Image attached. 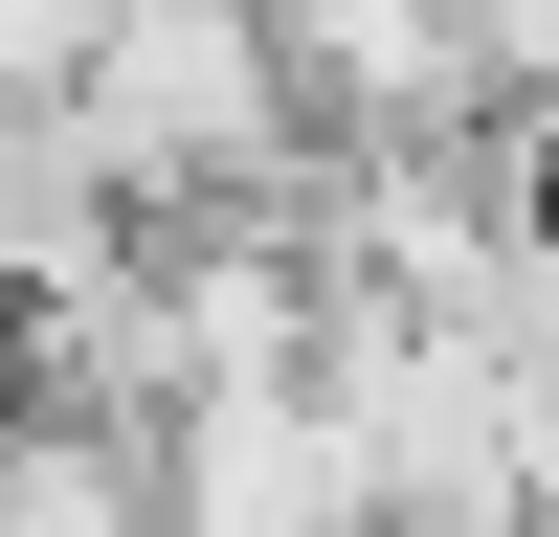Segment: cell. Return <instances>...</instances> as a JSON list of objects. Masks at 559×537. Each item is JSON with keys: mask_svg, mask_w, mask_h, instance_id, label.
<instances>
[{"mask_svg": "<svg viewBox=\"0 0 559 537\" xmlns=\"http://www.w3.org/2000/svg\"><path fill=\"white\" fill-rule=\"evenodd\" d=\"M45 112L90 134V179H112L134 224H247V202L313 179V90H292V45H269V0H112Z\"/></svg>", "mask_w": 559, "mask_h": 537, "instance_id": "6da1fadb", "label": "cell"}, {"mask_svg": "<svg viewBox=\"0 0 559 537\" xmlns=\"http://www.w3.org/2000/svg\"><path fill=\"white\" fill-rule=\"evenodd\" d=\"M269 45H292L313 134H448V112H515L471 45V0H269Z\"/></svg>", "mask_w": 559, "mask_h": 537, "instance_id": "7a4b0ae2", "label": "cell"}, {"mask_svg": "<svg viewBox=\"0 0 559 537\" xmlns=\"http://www.w3.org/2000/svg\"><path fill=\"white\" fill-rule=\"evenodd\" d=\"M0 537H179L157 426H90V403H0Z\"/></svg>", "mask_w": 559, "mask_h": 537, "instance_id": "3957f363", "label": "cell"}, {"mask_svg": "<svg viewBox=\"0 0 559 537\" xmlns=\"http://www.w3.org/2000/svg\"><path fill=\"white\" fill-rule=\"evenodd\" d=\"M90 23H112V0H0V112H45V90L90 68Z\"/></svg>", "mask_w": 559, "mask_h": 537, "instance_id": "277c9868", "label": "cell"}, {"mask_svg": "<svg viewBox=\"0 0 559 537\" xmlns=\"http://www.w3.org/2000/svg\"><path fill=\"white\" fill-rule=\"evenodd\" d=\"M515 112H537V157H559V90H515Z\"/></svg>", "mask_w": 559, "mask_h": 537, "instance_id": "5b68a950", "label": "cell"}, {"mask_svg": "<svg viewBox=\"0 0 559 537\" xmlns=\"http://www.w3.org/2000/svg\"><path fill=\"white\" fill-rule=\"evenodd\" d=\"M0 336H23V313H0Z\"/></svg>", "mask_w": 559, "mask_h": 537, "instance_id": "8992f818", "label": "cell"}]
</instances>
